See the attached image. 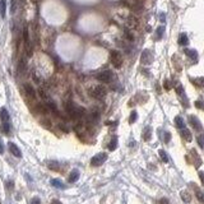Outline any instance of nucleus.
Here are the masks:
<instances>
[{
	"instance_id": "aec40b11",
	"label": "nucleus",
	"mask_w": 204,
	"mask_h": 204,
	"mask_svg": "<svg viewBox=\"0 0 204 204\" xmlns=\"http://www.w3.org/2000/svg\"><path fill=\"white\" fill-rule=\"evenodd\" d=\"M1 131L4 134H9V131H10V122L9 121L1 122Z\"/></svg>"
},
{
	"instance_id": "f704fd0d",
	"label": "nucleus",
	"mask_w": 204,
	"mask_h": 204,
	"mask_svg": "<svg viewBox=\"0 0 204 204\" xmlns=\"http://www.w3.org/2000/svg\"><path fill=\"white\" fill-rule=\"evenodd\" d=\"M158 204H170V202H169V199L162 198V199H160V202H158Z\"/></svg>"
},
{
	"instance_id": "b1692460",
	"label": "nucleus",
	"mask_w": 204,
	"mask_h": 204,
	"mask_svg": "<svg viewBox=\"0 0 204 204\" xmlns=\"http://www.w3.org/2000/svg\"><path fill=\"white\" fill-rule=\"evenodd\" d=\"M181 199H183L185 203H189L191 200V197H190V194L188 191H181Z\"/></svg>"
},
{
	"instance_id": "ea45409f",
	"label": "nucleus",
	"mask_w": 204,
	"mask_h": 204,
	"mask_svg": "<svg viewBox=\"0 0 204 204\" xmlns=\"http://www.w3.org/2000/svg\"><path fill=\"white\" fill-rule=\"evenodd\" d=\"M51 204H61V202L60 200H56V199H55V200L51 202Z\"/></svg>"
},
{
	"instance_id": "7ed1b4c3",
	"label": "nucleus",
	"mask_w": 204,
	"mask_h": 204,
	"mask_svg": "<svg viewBox=\"0 0 204 204\" xmlns=\"http://www.w3.org/2000/svg\"><path fill=\"white\" fill-rule=\"evenodd\" d=\"M110 60H111V64L114 65L116 69H120L122 66V61H124V59H122V55L120 51H111V55H110Z\"/></svg>"
},
{
	"instance_id": "a878e982",
	"label": "nucleus",
	"mask_w": 204,
	"mask_h": 204,
	"mask_svg": "<svg viewBox=\"0 0 204 204\" xmlns=\"http://www.w3.org/2000/svg\"><path fill=\"white\" fill-rule=\"evenodd\" d=\"M193 82L195 83V85H198V87H204V77H200V78H195Z\"/></svg>"
},
{
	"instance_id": "9d476101",
	"label": "nucleus",
	"mask_w": 204,
	"mask_h": 204,
	"mask_svg": "<svg viewBox=\"0 0 204 204\" xmlns=\"http://www.w3.org/2000/svg\"><path fill=\"white\" fill-rule=\"evenodd\" d=\"M79 176H80V174H79V170H73L69 174V177H68V181H69V183H77V181L79 180Z\"/></svg>"
},
{
	"instance_id": "393cba45",
	"label": "nucleus",
	"mask_w": 204,
	"mask_h": 204,
	"mask_svg": "<svg viewBox=\"0 0 204 204\" xmlns=\"http://www.w3.org/2000/svg\"><path fill=\"white\" fill-rule=\"evenodd\" d=\"M158 155H160L161 160H162L163 162H169V157H167V153L163 151V149H160V151H158Z\"/></svg>"
},
{
	"instance_id": "c9c22d12",
	"label": "nucleus",
	"mask_w": 204,
	"mask_h": 204,
	"mask_svg": "<svg viewBox=\"0 0 204 204\" xmlns=\"http://www.w3.org/2000/svg\"><path fill=\"white\" fill-rule=\"evenodd\" d=\"M199 179H200L202 184L204 185V171H199Z\"/></svg>"
},
{
	"instance_id": "2eb2a0df",
	"label": "nucleus",
	"mask_w": 204,
	"mask_h": 204,
	"mask_svg": "<svg viewBox=\"0 0 204 204\" xmlns=\"http://www.w3.org/2000/svg\"><path fill=\"white\" fill-rule=\"evenodd\" d=\"M7 13V0H0V17L5 18Z\"/></svg>"
},
{
	"instance_id": "72a5a7b5",
	"label": "nucleus",
	"mask_w": 204,
	"mask_h": 204,
	"mask_svg": "<svg viewBox=\"0 0 204 204\" xmlns=\"http://www.w3.org/2000/svg\"><path fill=\"white\" fill-rule=\"evenodd\" d=\"M163 87H165V89H171V83H170V80L169 79H166L165 82H163Z\"/></svg>"
},
{
	"instance_id": "4be33fe9",
	"label": "nucleus",
	"mask_w": 204,
	"mask_h": 204,
	"mask_svg": "<svg viewBox=\"0 0 204 204\" xmlns=\"http://www.w3.org/2000/svg\"><path fill=\"white\" fill-rule=\"evenodd\" d=\"M116 148H117V138L114 137V138L111 139L110 144H108V149H110V151H115Z\"/></svg>"
},
{
	"instance_id": "c756f323",
	"label": "nucleus",
	"mask_w": 204,
	"mask_h": 204,
	"mask_svg": "<svg viewBox=\"0 0 204 204\" xmlns=\"http://www.w3.org/2000/svg\"><path fill=\"white\" fill-rule=\"evenodd\" d=\"M198 143H199V146H200L202 148H204V134H200V135H198Z\"/></svg>"
},
{
	"instance_id": "cd10ccee",
	"label": "nucleus",
	"mask_w": 204,
	"mask_h": 204,
	"mask_svg": "<svg viewBox=\"0 0 204 204\" xmlns=\"http://www.w3.org/2000/svg\"><path fill=\"white\" fill-rule=\"evenodd\" d=\"M15 9H17V0H12L10 1V13L12 14L15 13Z\"/></svg>"
},
{
	"instance_id": "6ab92c4d",
	"label": "nucleus",
	"mask_w": 204,
	"mask_h": 204,
	"mask_svg": "<svg viewBox=\"0 0 204 204\" xmlns=\"http://www.w3.org/2000/svg\"><path fill=\"white\" fill-rule=\"evenodd\" d=\"M51 185L54 188H57V189H64V184H63L61 180H59V179H52Z\"/></svg>"
},
{
	"instance_id": "ddd939ff",
	"label": "nucleus",
	"mask_w": 204,
	"mask_h": 204,
	"mask_svg": "<svg viewBox=\"0 0 204 204\" xmlns=\"http://www.w3.org/2000/svg\"><path fill=\"white\" fill-rule=\"evenodd\" d=\"M151 137H152V129L151 126H146L143 130V139L148 142V140H151Z\"/></svg>"
},
{
	"instance_id": "f8f14e48",
	"label": "nucleus",
	"mask_w": 204,
	"mask_h": 204,
	"mask_svg": "<svg viewBox=\"0 0 204 204\" xmlns=\"http://www.w3.org/2000/svg\"><path fill=\"white\" fill-rule=\"evenodd\" d=\"M181 137H183V139L186 140V142H191L193 140V135H191V133H190V130L186 129V128L181 129Z\"/></svg>"
},
{
	"instance_id": "dca6fc26",
	"label": "nucleus",
	"mask_w": 204,
	"mask_h": 204,
	"mask_svg": "<svg viewBox=\"0 0 204 204\" xmlns=\"http://www.w3.org/2000/svg\"><path fill=\"white\" fill-rule=\"evenodd\" d=\"M189 43V38L186 33H181L179 36V45H181V46H186V45Z\"/></svg>"
},
{
	"instance_id": "f3484780",
	"label": "nucleus",
	"mask_w": 204,
	"mask_h": 204,
	"mask_svg": "<svg viewBox=\"0 0 204 204\" xmlns=\"http://www.w3.org/2000/svg\"><path fill=\"white\" fill-rule=\"evenodd\" d=\"M0 119H1V122L9 121V112L7 108H1V111H0Z\"/></svg>"
},
{
	"instance_id": "f257e3e1",
	"label": "nucleus",
	"mask_w": 204,
	"mask_h": 204,
	"mask_svg": "<svg viewBox=\"0 0 204 204\" xmlns=\"http://www.w3.org/2000/svg\"><path fill=\"white\" fill-rule=\"evenodd\" d=\"M66 111H68V114H69L75 120H78V119H80V117H83L84 114H85V111H84L83 107L75 105V103H73V102H69L66 105Z\"/></svg>"
},
{
	"instance_id": "7c9ffc66",
	"label": "nucleus",
	"mask_w": 204,
	"mask_h": 204,
	"mask_svg": "<svg viewBox=\"0 0 204 204\" xmlns=\"http://www.w3.org/2000/svg\"><path fill=\"white\" fill-rule=\"evenodd\" d=\"M163 31H165V27H158L157 28V38H161L162 35H163Z\"/></svg>"
},
{
	"instance_id": "1a4fd4ad",
	"label": "nucleus",
	"mask_w": 204,
	"mask_h": 204,
	"mask_svg": "<svg viewBox=\"0 0 204 204\" xmlns=\"http://www.w3.org/2000/svg\"><path fill=\"white\" fill-rule=\"evenodd\" d=\"M8 146H9V151H10V153H12L13 156L17 157V158H21V157H22V152H21V149L18 148L14 143H12V142H10V143L8 144Z\"/></svg>"
},
{
	"instance_id": "5701e85b",
	"label": "nucleus",
	"mask_w": 204,
	"mask_h": 204,
	"mask_svg": "<svg viewBox=\"0 0 204 204\" xmlns=\"http://www.w3.org/2000/svg\"><path fill=\"white\" fill-rule=\"evenodd\" d=\"M195 195H197V198L199 199V202H202V203H204V193L200 189H198V188H195Z\"/></svg>"
},
{
	"instance_id": "2f4dec72",
	"label": "nucleus",
	"mask_w": 204,
	"mask_h": 204,
	"mask_svg": "<svg viewBox=\"0 0 204 204\" xmlns=\"http://www.w3.org/2000/svg\"><path fill=\"white\" fill-rule=\"evenodd\" d=\"M163 140H165V143H170V140H171L170 131H165V137H163Z\"/></svg>"
},
{
	"instance_id": "0eeeda50",
	"label": "nucleus",
	"mask_w": 204,
	"mask_h": 204,
	"mask_svg": "<svg viewBox=\"0 0 204 204\" xmlns=\"http://www.w3.org/2000/svg\"><path fill=\"white\" fill-rule=\"evenodd\" d=\"M153 60V56L149 50H144L143 54H142V57H140V61H142V64L144 65H149Z\"/></svg>"
},
{
	"instance_id": "bb28decb",
	"label": "nucleus",
	"mask_w": 204,
	"mask_h": 204,
	"mask_svg": "<svg viewBox=\"0 0 204 204\" xmlns=\"http://www.w3.org/2000/svg\"><path fill=\"white\" fill-rule=\"evenodd\" d=\"M137 119H138V114H137V111H133L130 114V117H129V122L130 124H133V122H135L137 121Z\"/></svg>"
},
{
	"instance_id": "39448f33",
	"label": "nucleus",
	"mask_w": 204,
	"mask_h": 204,
	"mask_svg": "<svg viewBox=\"0 0 204 204\" xmlns=\"http://www.w3.org/2000/svg\"><path fill=\"white\" fill-rule=\"evenodd\" d=\"M107 160V155L106 153H98V155H96L94 157H92V160H91V165H92L93 167H98L101 166L102 163H105V161Z\"/></svg>"
},
{
	"instance_id": "c85d7f7f",
	"label": "nucleus",
	"mask_w": 204,
	"mask_h": 204,
	"mask_svg": "<svg viewBox=\"0 0 204 204\" xmlns=\"http://www.w3.org/2000/svg\"><path fill=\"white\" fill-rule=\"evenodd\" d=\"M47 166H49V169H51V170H55V171H57V170H59L57 162H49V163H47Z\"/></svg>"
},
{
	"instance_id": "423d86ee",
	"label": "nucleus",
	"mask_w": 204,
	"mask_h": 204,
	"mask_svg": "<svg viewBox=\"0 0 204 204\" xmlns=\"http://www.w3.org/2000/svg\"><path fill=\"white\" fill-rule=\"evenodd\" d=\"M126 26H128L129 29H138L139 28V19L135 15L130 14L128 18H126Z\"/></svg>"
},
{
	"instance_id": "473e14b6",
	"label": "nucleus",
	"mask_w": 204,
	"mask_h": 204,
	"mask_svg": "<svg viewBox=\"0 0 204 204\" xmlns=\"http://www.w3.org/2000/svg\"><path fill=\"white\" fill-rule=\"evenodd\" d=\"M125 37L128 38L129 41H133V40H134V36H133V33H131L129 29H126V31H125Z\"/></svg>"
},
{
	"instance_id": "4468645a",
	"label": "nucleus",
	"mask_w": 204,
	"mask_h": 204,
	"mask_svg": "<svg viewBox=\"0 0 204 204\" xmlns=\"http://www.w3.org/2000/svg\"><path fill=\"white\" fill-rule=\"evenodd\" d=\"M185 54H186V56L190 57L191 60H197L198 59V52L195 50H191V49H185Z\"/></svg>"
},
{
	"instance_id": "f03ea898",
	"label": "nucleus",
	"mask_w": 204,
	"mask_h": 204,
	"mask_svg": "<svg viewBox=\"0 0 204 204\" xmlns=\"http://www.w3.org/2000/svg\"><path fill=\"white\" fill-rule=\"evenodd\" d=\"M89 94L92 97L97 98V99H102V98L106 97L107 89L103 87V85H96V87H93V88L89 89Z\"/></svg>"
},
{
	"instance_id": "412c9836",
	"label": "nucleus",
	"mask_w": 204,
	"mask_h": 204,
	"mask_svg": "<svg viewBox=\"0 0 204 204\" xmlns=\"http://www.w3.org/2000/svg\"><path fill=\"white\" fill-rule=\"evenodd\" d=\"M175 89H176V93L179 94L180 97H183V96H185V91H184V87L181 85L180 83H177V84H175Z\"/></svg>"
},
{
	"instance_id": "20e7f679",
	"label": "nucleus",
	"mask_w": 204,
	"mask_h": 204,
	"mask_svg": "<svg viewBox=\"0 0 204 204\" xmlns=\"http://www.w3.org/2000/svg\"><path fill=\"white\" fill-rule=\"evenodd\" d=\"M96 79L102 82V83H110V82H112V79H114V74H112V71H110V70H102L96 75Z\"/></svg>"
},
{
	"instance_id": "6e6552de",
	"label": "nucleus",
	"mask_w": 204,
	"mask_h": 204,
	"mask_svg": "<svg viewBox=\"0 0 204 204\" xmlns=\"http://www.w3.org/2000/svg\"><path fill=\"white\" fill-rule=\"evenodd\" d=\"M189 122L191 124V126L195 130H198V131H202L203 130V126H202V124H200V121H199V119L197 116H194V115H190L189 116Z\"/></svg>"
},
{
	"instance_id": "a211bd4d",
	"label": "nucleus",
	"mask_w": 204,
	"mask_h": 204,
	"mask_svg": "<svg viewBox=\"0 0 204 204\" xmlns=\"http://www.w3.org/2000/svg\"><path fill=\"white\" fill-rule=\"evenodd\" d=\"M175 124L179 129H184L185 128V122H184V119L181 116H176L175 117Z\"/></svg>"
},
{
	"instance_id": "9b49d317",
	"label": "nucleus",
	"mask_w": 204,
	"mask_h": 204,
	"mask_svg": "<svg viewBox=\"0 0 204 204\" xmlns=\"http://www.w3.org/2000/svg\"><path fill=\"white\" fill-rule=\"evenodd\" d=\"M24 91H26V94H27L28 97H31V98H35V97H36V89H35L31 84L26 83V84H24Z\"/></svg>"
},
{
	"instance_id": "e433bc0d",
	"label": "nucleus",
	"mask_w": 204,
	"mask_h": 204,
	"mask_svg": "<svg viewBox=\"0 0 204 204\" xmlns=\"http://www.w3.org/2000/svg\"><path fill=\"white\" fill-rule=\"evenodd\" d=\"M31 204H41L40 198H33V199H32V202H31Z\"/></svg>"
},
{
	"instance_id": "4c0bfd02",
	"label": "nucleus",
	"mask_w": 204,
	"mask_h": 204,
	"mask_svg": "<svg viewBox=\"0 0 204 204\" xmlns=\"http://www.w3.org/2000/svg\"><path fill=\"white\" fill-rule=\"evenodd\" d=\"M195 106L199 107V108H203V103H202V101H197V102H195Z\"/></svg>"
},
{
	"instance_id": "58836bf2",
	"label": "nucleus",
	"mask_w": 204,
	"mask_h": 204,
	"mask_svg": "<svg viewBox=\"0 0 204 204\" xmlns=\"http://www.w3.org/2000/svg\"><path fill=\"white\" fill-rule=\"evenodd\" d=\"M4 153V147H3V144L0 143V155H3Z\"/></svg>"
}]
</instances>
